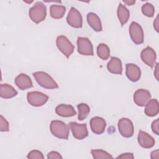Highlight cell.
Here are the masks:
<instances>
[{"label": "cell", "mask_w": 159, "mask_h": 159, "mask_svg": "<svg viewBox=\"0 0 159 159\" xmlns=\"http://www.w3.org/2000/svg\"><path fill=\"white\" fill-rule=\"evenodd\" d=\"M158 26H159V23H158V16H157L155 21L153 22V27L155 29V30L158 32Z\"/></svg>", "instance_id": "d6a6232c"}, {"label": "cell", "mask_w": 159, "mask_h": 159, "mask_svg": "<svg viewBox=\"0 0 159 159\" xmlns=\"http://www.w3.org/2000/svg\"><path fill=\"white\" fill-rule=\"evenodd\" d=\"M56 43L59 50L68 58L74 51V46L68 39L64 35H59L56 40Z\"/></svg>", "instance_id": "277c9868"}, {"label": "cell", "mask_w": 159, "mask_h": 159, "mask_svg": "<svg viewBox=\"0 0 159 159\" xmlns=\"http://www.w3.org/2000/svg\"><path fill=\"white\" fill-rule=\"evenodd\" d=\"M129 34L133 42L137 45L141 44L143 42L144 35L142 27L136 22H132L129 27Z\"/></svg>", "instance_id": "8992f818"}, {"label": "cell", "mask_w": 159, "mask_h": 159, "mask_svg": "<svg viewBox=\"0 0 159 159\" xmlns=\"http://www.w3.org/2000/svg\"><path fill=\"white\" fill-rule=\"evenodd\" d=\"M106 127V120L101 117L96 116L93 117L90 120V127L92 132L95 134H102Z\"/></svg>", "instance_id": "4fadbf2b"}, {"label": "cell", "mask_w": 159, "mask_h": 159, "mask_svg": "<svg viewBox=\"0 0 159 159\" xmlns=\"http://www.w3.org/2000/svg\"><path fill=\"white\" fill-rule=\"evenodd\" d=\"M151 158H158V150H154L151 153Z\"/></svg>", "instance_id": "836d02e7"}, {"label": "cell", "mask_w": 159, "mask_h": 159, "mask_svg": "<svg viewBox=\"0 0 159 159\" xmlns=\"http://www.w3.org/2000/svg\"><path fill=\"white\" fill-rule=\"evenodd\" d=\"M154 75H155V78L157 79V80H158V63H156L155 70V71H154Z\"/></svg>", "instance_id": "e575fe53"}, {"label": "cell", "mask_w": 159, "mask_h": 159, "mask_svg": "<svg viewBox=\"0 0 159 159\" xmlns=\"http://www.w3.org/2000/svg\"><path fill=\"white\" fill-rule=\"evenodd\" d=\"M77 108L78 109V120H83L86 119L90 112V107L89 106L85 103H80L78 104Z\"/></svg>", "instance_id": "d4e9b609"}, {"label": "cell", "mask_w": 159, "mask_h": 159, "mask_svg": "<svg viewBox=\"0 0 159 159\" xmlns=\"http://www.w3.org/2000/svg\"><path fill=\"white\" fill-rule=\"evenodd\" d=\"M159 111L158 102L157 99H150L145 105V114L149 117H153L158 114Z\"/></svg>", "instance_id": "ffe728a7"}, {"label": "cell", "mask_w": 159, "mask_h": 159, "mask_svg": "<svg viewBox=\"0 0 159 159\" xmlns=\"http://www.w3.org/2000/svg\"><path fill=\"white\" fill-rule=\"evenodd\" d=\"M108 71L112 74L121 75L122 73V65L121 60L117 57H112L107 65Z\"/></svg>", "instance_id": "ac0fdd59"}, {"label": "cell", "mask_w": 159, "mask_h": 159, "mask_svg": "<svg viewBox=\"0 0 159 159\" xmlns=\"http://www.w3.org/2000/svg\"><path fill=\"white\" fill-rule=\"evenodd\" d=\"M151 127H152V132L155 134L158 135H159V120H158V119H157L156 120L153 121V122L152 123Z\"/></svg>", "instance_id": "f546056e"}, {"label": "cell", "mask_w": 159, "mask_h": 159, "mask_svg": "<svg viewBox=\"0 0 159 159\" xmlns=\"http://www.w3.org/2000/svg\"><path fill=\"white\" fill-rule=\"evenodd\" d=\"M27 157L30 159H43L44 157L42 154V153L39 150H33L29 152L27 154Z\"/></svg>", "instance_id": "83f0119b"}, {"label": "cell", "mask_w": 159, "mask_h": 159, "mask_svg": "<svg viewBox=\"0 0 159 159\" xmlns=\"http://www.w3.org/2000/svg\"><path fill=\"white\" fill-rule=\"evenodd\" d=\"M55 112L63 117H72L76 114V112L72 106L64 104L58 105L55 108Z\"/></svg>", "instance_id": "e0dca14e"}, {"label": "cell", "mask_w": 159, "mask_h": 159, "mask_svg": "<svg viewBox=\"0 0 159 159\" xmlns=\"http://www.w3.org/2000/svg\"><path fill=\"white\" fill-rule=\"evenodd\" d=\"M0 130L1 132H8L9 125L7 120L2 116H0Z\"/></svg>", "instance_id": "f1b7e54d"}, {"label": "cell", "mask_w": 159, "mask_h": 159, "mask_svg": "<svg viewBox=\"0 0 159 159\" xmlns=\"http://www.w3.org/2000/svg\"><path fill=\"white\" fill-rule=\"evenodd\" d=\"M38 84L45 89H56L58 88V84L55 80L47 73L44 71H37L33 73Z\"/></svg>", "instance_id": "3957f363"}, {"label": "cell", "mask_w": 159, "mask_h": 159, "mask_svg": "<svg viewBox=\"0 0 159 159\" xmlns=\"http://www.w3.org/2000/svg\"><path fill=\"white\" fill-rule=\"evenodd\" d=\"M97 55L103 60H106L110 57V49L105 43H99L97 47Z\"/></svg>", "instance_id": "cb8c5ba5"}, {"label": "cell", "mask_w": 159, "mask_h": 159, "mask_svg": "<svg viewBox=\"0 0 159 159\" xmlns=\"http://www.w3.org/2000/svg\"><path fill=\"white\" fill-rule=\"evenodd\" d=\"M67 23L74 28H81L83 19L80 12L75 7H71L66 17Z\"/></svg>", "instance_id": "30bf717a"}, {"label": "cell", "mask_w": 159, "mask_h": 159, "mask_svg": "<svg viewBox=\"0 0 159 159\" xmlns=\"http://www.w3.org/2000/svg\"><path fill=\"white\" fill-rule=\"evenodd\" d=\"M78 52L83 55L93 56V47L91 42L86 37H79L77 39Z\"/></svg>", "instance_id": "9c48e42d"}, {"label": "cell", "mask_w": 159, "mask_h": 159, "mask_svg": "<svg viewBox=\"0 0 159 159\" xmlns=\"http://www.w3.org/2000/svg\"><path fill=\"white\" fill-rule=\"evenodd\" d=\"M15 84L21 90H25L33 86L30 78L26 74L20 73L18 75L14 80Z\"/></svg>", "instance_id": "2e32d148"}, {"label": "cell", "mask_w": 159, "mask_h": 159, "mask_svg": "<svg viewBox=\"0 0 159 159\" xmlns=\"http://www.w3.org/2000/svg\"><path fill=\"white\" fill-rule=\"evenodd\" d=\"M123 2L128 6H132L135 4V1H123Z\"/></svg>", "instance_id": "d590c367"}, {"label": "cell", "mask_w": 159, "mask_h": 159, "mask_svg": "<svg viewBox=\"0 0 159 159\" xmlns=\"http://www.w3.org/2000/svg\"><path fill=\"white\" fill-rule=\"evenodd\" d=\"M140 57L143 62L150 68L155 66L157 55L154 50L150 47H147L141 52Z\"/></svg>", "instance_id": "8fae6325"}, {"label": "cell", "mask_w": 159, "mask_h": 159, "mask_svg": "<svg viewBox=\"0 0 159 159\" xmlns=\"http://www.w3.org/2000/svg\"><path fill=\"white\" fill-rule=\"evenodd\" d=\"M134 102L139 106H145L151 99V94L149 91L144 89H137L133 96Z\"/></svg>", "instance_id": "7c38bea8"}, {"label": "cell", "mask_w": 159, "mask_h": 159, "mask_svg": "<svg viewBox=\"0 0 159 159\" xmlns=\"http://www.w3.org/2000/svg\"><path fill=\"white\" fill-rule=\"evenodd\" d=\"M27 99L31 106L39 107L43 106L47 102L48 96L42 92L30 91L27 93Z\"/></svg>", "instance_id": "5b68a950"}, {"label": "cell", "mask_w": 159, "mask_h": 159, "mask_svg": "<svg viewBox=\"0 0 159 159\" xmlns=\"http://www.w3.org/2000/svg\"><path fill=\"white\" fill-rule=\"evenodd\" d=\"M66 12V7L63 6L53 4L50 7V16L53 19H61Z\"/></svg>", "instance_id": "603a6c76"}, {"label": "cell", "mask_w": 159, "mask_h": 159, "mask_svg": "<svg viewBox=\"0 0 159 159\" xmlns=\"http://www.w3.org/2000/svg\"><path fill=\"white\" fill-rule=\"evenodd\" d=\"M142 12L148 17H152L155 13V8L152 4L146 2L142 6Z\"/></svg>", "instance_id": "4316f807"}, {"label": "cell", "mask_w": 159, "mask_h": 159, "mask_svg": "<svg viewBox=\"0 0 159 159\" xmlns=\"http://www.w3.org/2000/svg\"><path fill=\"white\" fill-rule=\"evenodd\" d=\"M118 129L120 135L125 138L131 137L134 134V125L128 118L122 117L118 122Z\"/></svg>", "instance_id": "52a82bcc"}, {"label": "cell", "mask_w": 159, "mask_h": 159, "mask_svg": "<svg viewBox=\"0 0 159 159\" xmlns=\"http://www.w3.org/2000/svg\"><path fill=\"white\" fill-rule=\"evenodd\" d=\"M87 22L89 26L96 32H101L102 30L101 22L98 16L94 12H89L86 16Z\"/></svg>", "instance_id": "d6986e66"}, {"label": "cell", "mask_w": 159, "mask_h": 159, "mask_svg": "<svg viewBox=\"0 0 159 159\" xmlns=\"http://www.w3.org/2000/svg\"><path fill=\"white\" fill-rule=\"evenodd\" d=\"M68 127L72 132L75 138L78 140H82L88 136V131L86 124H78L76 122H70L68 123Z\"/></svg>", "instance_id": "ba28073f"}, {"label": "cell", "mask_w": 159, "mask_h": 159, "mask_svg": "<svg viewBox=\"0 0 159 159\" xmlns=\"http://www.w3.org/2000/svg\"><path fill=\"white\" fill-rule=\"evenodd\" d=\"M117 17L122 26H123L125 24L127 23L129 17H130V12L128 9L123 4L120 3L117 7Z\"/></svg>", "instance_id": "7402d4cb"}, {"label": "cell", "mask_w": 159, "mask_h": 159, "mask_svg": "<svg viewBox=\"0 0 159 159\" xmlns=\"http://www.w3.org/2000/svg\"><path fill=\"white\" fill-rule=\"evenodd\" d=\"M47 158L48 159H55V158H62L61 155L57 152L55 151H52L50 152L48 154H47Z\"/></svg>", "instance_id": "4dcf8cb0"}, {"label": "cell", "mask_w": 159, "mask_h": 159, "mask_svg": "<svg viewBox=\"0 0 159 159\" xmlns=\"http://www.w3.org/2000/svg\"><path fill=\"white\" fill-rule=\"evenodd\" d=\"M91 153L94 159L113 158V157L103 150H91Z\"/></svg>", "instance_id": "484cf974"}, {"label": "cell", "mask_w": 159, "mask_h": 159, "mask_svg": "<svg viewBox=\"0 0 159 159\" xmlns=\"http://www.w3.org/2000/svg\"><path fill=\"white\" fill-rule=\"evenodd\" d=\"M29 16L32 21L39 24L45 20L47 16L46 6L40 1H38L29 9Z\"/></svg>", "instance_id": "6da1fadb"}, {"label": "cell", "mask_w": 159, "mask_h": 159, "mask_svg": "<svg viewBox=\"0 0 159 159\" xmlns=\"http://www.w3.org/2000/svg\"><path fill=\"white\" fill-rule=\"evenodd\" d=\"M137 140L139 144L144 148H150L154 146L155 143L153 137L142 130H139Z\"/></svg>", "instance_id": "5bb4252c"}, {"label": "cell", "mask_w": 159, "mask_h": 159, "mask_svg": "<svg viewBox=\"0 0 159 159\" xmlns=\"http://www.w3.org/2000/svg\"><path fill=\"white\" fill-rule=\"evenodd\" d=\"M17 94V91L11 85L5 83L0 85V96L4 99H10Z\"/></svg>", "instance_id": "44dd1931"}, {"label": "cell", "mask_w": 159, "mask_h": 159, "mask_svg": "<svg viewBox=\"0 0 159 159\" xmlns=\"http://www.w3.org/2000/svg\"><path fill=\"white\" fill-rule=\"evenodd\" d=\"M50 130L51 133L55 137L67 140L69 136V127L61 120H52L50 125Z\"/></svg>", "instance_id": "7a4b0ae2"}, {"label": "cell", "mask_w": 159, "mask_h": 159, "mask_svg": "<svg viewBox=\"0 0 159 159\" xmlns=\"http://www.w3.org/2000/svg\"><path fill=\"white\" fill-rule=\"evenodd\" d=\"M125 74L128 79L132 82L139 81L141 76L140 68L133 63H127L125 65Z\"/></svg>", "instance_id": "9a60e30c"}, {"label": "cell", "mask_w": 159, "mask_h": 159, "mask_svg": "<svg viewBox=\"0 0 159 159\" xmlns=\"http://www.w3.org/2000/svg\"><path fill=\"white\" fill-rule=\"evenodd\" d=\"M117 158L133 159V158H134V156L132 153H122L120 155H119L117 157Z\"/></svg>", "instance_id": "1f68e13d"}]
</instances>
